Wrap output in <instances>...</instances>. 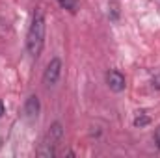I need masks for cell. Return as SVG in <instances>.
<instances>
[{"label":"cell","mask_w":160,"mask_h":158,"mask_svg":"<svg viewBox=\"0 0 160 158\" xmlns=\"http://www.w3.org/2000/svg\"><path fill=\"white\" fill-rule=\"evenodd\" d=\"M43 45H45V15L38 7L34 11L32 24H30L28 36H26V48H28L32 58H39L41 50H43Z\"/></svg>","instance_id":"6da1fadb"},{"label":"cell","mask_w":160,"mask_h":158,"mask_svg":"<svg viewBox=\"0 0 160 158\" xmlns=\"http://www.w3.org/2000/svg\"><path fill=\"white\" fill-rule=\"evenodd\" d=\"M62 136H63L62 125H60V123H54V125L50 126V130L47 132L43 143L39 145L38 155H39V156H56V145L60 143Z\"/></svg>","instance_id":"7a4b0ae2"},{"label":"cell","mask_w":160,"mask_h":158,"mask_svg":"<svg viewBox=\"0 0 160 158\" xmlns=\"http://www.w3.org/2000/svg\"><path fill=\"white\" fill-rule=\"evenodd\" d=\"M60 75H62V60L60 58H52L48 62L47 69H45V75H43L45 86H54L58 82V78H60Z\"/></svg>","instance_id":"3957f363"},{"label":"cell","mask_w":160,"mask_h":158,"mask_svg":"<svg viewBox=\"0 0 160 158\" xmlns=\"http://www.w3.org/2000/svg\"><path fill=\"white\" fill-rule=\"evenodd\" d=\"M106 84H108V87H110L114 93H121V91L125 89V86H127V80H125V77L121 75L119 71L112 69V71L106 73Z\"/></svg>","instance_id":"277c9868"},{"label":"cell","mask_w":160,"mask_h":158,"mask_svg":"<svg viewBox=\"0 0 160 158\" xmlns=\"http://www.w3.org/2000/svg\"><path fill=\"white\" fill-rule=\"evenodd\" d=\"M24 114H26V117L30 119V121L38 119V116H39V99H38L36 95H30V97L26 99V104H24Z\"/></svg>","instance_id":"5b68a950"},{"label":"cell","mask_w":160,"mask_h":158,"mask_svg":"<svg viewBox=\"0 0 160 158\" xmlns=\"http://www.w3.org/2000/svg\"><path fill=\"white\" fill-rule=\"evenodd\" d=\"M58 2H60L62 7H65V9H69V11H75L77 6H78V0H58Z\"/></svg>","instance_id":"8992f818"},{"label":"cell","mask_w":160,"mask_h":158,"mask_svg":"<svg viewBox=\"0 0 160 158\" xmlns=\"http://www.w3.org/2000/svg\"><path fill=\"white\" fill-rule=\"evenodd\" d=\"M134 125H136V126H145V125H149V117H147V116L142 112L138 117L134 119Z\"/></svg>","instance_id":"52a82bcc"},{"label":"cell","mask_w":160,"mask_h":158,"mask_svg":"<svg viewBox=\"0 0 160 158\" xmlns=\"http://www.w3.org/2000/svg\"><path fill=\"white\" fill-rule=\"evenodd\" d=\"M153 86H155L157 89H160V73H158V75H155V77H153Z\"/></svg>","instance_id":"ba28073f"},{"label":"cell","mask_w":160,"mask_h":158,"mask_svg":"<svg viewBox=\"0 0 160 158\" xmlns=\"http://www.w3.org/2000/svg\"><path fill=\"white\" fill-rule=\"evenodd\" d=\"M155 140H157V145H158V149H160V126L157 128V132H155Z\"/></svg>","instance_id":"9c48e42d"},{"label":"cell","mask_w":160,"mask_h":158,"mask_svg":"<svg viewBox=\"0 0 160 158\" xmlns=\"http://www.w3.org/2000/svg\"><path fill=\"white\" fill-rule=\"evenodd\" d=\"M2 116H4V102L0 101V117H2Z\"/></svg>","instance_id":"30bf717a"}]
</instances>
